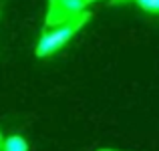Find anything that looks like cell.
<instances>
[{"instance_id": "1", "label": "cell", "mask_w": 159, "mask_h": 151, "mask_svg": "<svg viewBox=\"0 0 159 151\" xmlns=\"http://www.w3.org/2000/svg\"><path fill=\"white\" fill-rule=\"evenodd\" d=\"M89 18H91V12L81 10L75 16H70L69 20L52 26V30H44L43 36H40V40H39V44H36V57L44 58V57L54 54L57 50H61L87 22H89Z\"/></svg>"}, {"instance_id": "2", "label": "cell", "mask_w": 159, "mask_h": 151, "mask_svg": "<svg viewBox=\"0 0 159 151\" xmlns=\"http://www.w3.org/2000/svg\"><path fill=\"white\" fill-rule=\"evenodd\" d=\"M89 2H93V0H48L47 26H57V24L69 20L77 12L85 10Z\"/></svg>"}, {"instance_id": "3", "label": "cell", "mask_w": 159, "mask_h": 151, "mask_svg": "<svg viewBox=\"0 0 159 151\" xmlns=\"http://www.w3.org/2000/svg\"><path fill=\"white\" fill-rule=\"evenodd\" d=\"M2 151H28V143L24 137L12 135L2 143Z\"/></svg>"}, {"instance_id": "4", "label": "cell", "mask_w": 159, "mask_h": 151, "mask_svg": "<svg viewBox=\"0 0 159 151\" xmlns=\"http://www.w3.org/2000/svg\"><path fill=\"white\" fill-rule=\"evenodd\" d=\"M133 2L149 14H159V0H133Z\"/></svg>"}]
</instances>
